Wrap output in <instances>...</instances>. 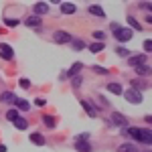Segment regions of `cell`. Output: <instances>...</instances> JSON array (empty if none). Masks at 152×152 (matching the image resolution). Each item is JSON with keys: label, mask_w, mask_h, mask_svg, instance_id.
Here are the masks:
<instances>
[{"label": "cell", "mask_w": 152, "mask_h": 152, "mask_svg": "<svg viewBox=\"0 0 152 152\" xmlns=\"http://www.w3.org/2000/svg\"><path fill=\"white\" fill-rule=\"evenodd\" d=\"M126 132H128L136 142H144V144H150L152 142V134H150L148 128H130V130H126Z\"/></svg>", "instance_id": "obj_1"}, {"label": "cell", "mask_w": 152, "mask_h": 152, "mask_svg": "<svg viewBox=\"0 0 152 152\" xmlns=\"http://www.w3.org/2000/svg\"><path fill=\"white\" fill-rule=\"evenodd\" d=\"M122 95H124V99H126V102H130V104H134V105L142 104V94H140V91L126 89V91H122Z\"/></svg>", "instance_id": "obj_2"}, {"label": "cell", "mask_w": 152, "mask_h": 152, "mask_svg": "<svg viewBox=\"0 0 152 152\" xmlns=\"http://www.w3.org/2000/svg\"><path fill=\"white\" fill-rule=\"evenodd\" d=\"M0 57L6 59V61H10V59L14 57V51H12L10 45H6V43H2V45H0Z\"/></svg>", "instance_id": "obj_3"}, {"label": "cell", "mask_w": 152, "mask_h": 152, "mask_svg": "<svg viewBox=\"0 0 152 152\" xmlns=\"http://www.w3.org/2000/svg\"><path fill=\"white\" fill-rule=\"evenodd\" d=\"M146 61H148V57L146 55H134V57H130V65L132 67H140V65H146Z\"/></svg>", "instance_id": "obj_4"}, {"label": "cell", "mask_w": 152, "mask_h": 152, "mask_svg": "<svg viewBox=\"0 0 152 152\" xmlns=\"http://www.w3.org/2000/svg\"><path fill=\"white\" fill-rule=\"evenodd\" d=\"M116 39L120 41V43H126V41L132 39V31H130V28H120V31L116 33Z\"/></svg>", "instance_id": "obj_5"}, {"label": "cell", "mask_w": 152, "mask_h": 152, "mask_svg": "<svg viewBox=\"0 0 152 152\" xmlns=\"http://www.w3.org/2000/svg\"><path fill=\"white\" fill-rule=\"evenodd\" d=\"M53 39H55L57 43H71V35L65 33V31H57V33L53 35Z\"/></svg>", "instance_id": "obj_6"}, {"label": "cell", "mask_w": 152, "mask_h": 152, "mask_svg": "<svg viewBox=\"0 0 152 152\" xmlns=\"http://www.w3.org/2000/svg\"><path fill=\"white\" fill-rule=\"evenodd\" d=\"M45 12H49V4H47V2H37V4H35V16L41 18Z\"/></svg>", "instance_id": "obj_7"}, {"label": "cell", "mask_w": 152, "mask_h": 152, "mask_svg": "<svg viewBox=\"0 0 152 152\" xmlns=\"http://www.w3.org/2000/svg\"><path fill=\"white\" fill-rule=\"evenodd\" d=\"M81 105H83V110L87 112V116H91V118L97 116V110H95V105H94V104H89L87 99H81Z\"/></svg>", "instance_id": "obj_8"}, {"label": "cell", "mask_w": 152, "mask_h": 152, "mask_svg": "<svg viewBox=\"0 0 152 152\" xmlns=\"http://www.w3.org/2000/svg\"><path fill=\"white\" fill-rule=\"evenodd\" d=\"M75 150L77 152H91V144L85 140H75Z\"/></svg>", "instance_id": "obj_9"}, {"label": "cell", "mask_w": 152, "mask_h": 152, "mask_svg": "<svg viewBox=\"0 0 152 152\" xmlns=\"http://www.w3.org/2000/svg\"><path fill=\"white\" fill-rule=\"evenodd\" d=\"M61 12L63 14H73V12H77V6L71 4V2H61Z\"/></svg>", "instance_id": "obj_10"}, {"label": "cell", "mask_w": 152, "mask_h": 152, "mask_svg": "<svg viewBox=\"0 0 152 152\" xmlns=\"http://www.w3.org/2000/svg\"><path fill=\"white\" fill-rule=\"evenodd\" d=\"M0 99H2L4 104H16V102H18V97H16V95L12 94V91H4Z\"/></svg>", "instance_id": "obj_11"}, {"label": "cell", "mask_w": 152, "mask_h": 152, "mask_svg": "<svg viewBox=\"0 0 152 152\" xmlns=\"http://www.w3.org/2000/svg\"><path fill=\"white\" fill-rule=\"evenodd\" d=\"M112 122L118 124V126H126V124H128V120L122 116V114H118V112H112Z\"/></svg>", "instance_id": "obj_12"}, {"label": "cell", "mask_w": 152, "mask_h": 152, "mask_svg": "<svg viewBox=\"0 0 152 152\" xmlns=\"http://www.w3.org/2000/svg\"><path fill=\"white\" fill-rule=\"evenodd\" d=\"M26 26H41L43 24V18H39V16H28L26 20H24Z\"/></svg>", "instance_id": "obj_13"}, {"label": "cell", "mask_w": 152, "mask_h": 152, "mask_svg": "<svg viewBox=\"0 0 152 152\" xmlns=\"http://www.w3.org/2000/svg\"><path fill=\"white\" fill-rule=\"evenodd\" d=\"M107 91H110V94H116V95H122L124 89H122L120 83H107Z\"/></svg>", "instance_id": "obj_14"}, {"label": "cell", "mask_w": 152, "mask_h": 152, "mask_svg": "<svg viewBox=\"0 0 152 152\" xmlns=\"http://www.w3.org/2000/svg\"><path fill=\"white\" fill-rule=\"evenodd\" d=\"M31 142L37 144V146H43V144H45V138H43L39 132H33V134H31Z\"/></svg>", "instance_id": "obj_15"}, {"label": "cell", "mask_w": 152, "mask_h": 152, "mask_svg": "<svg viewBox=\"0 0 152 152\" xmlns=\"http://www.w3.org/2000/svg\"><path fill=\"white\" fill-rule=\"evenodd\" d=\"M89 12H91L94 16H99V18H102V16H105V12L102 10V6H97V4H94V6H89Z\"/></svg>", "instance_id": "obj_16"}, {"label": "cell", "mask_w": 152, "mask_h": 152, "mask_svg": "<svg viewBox=\"0 0 152 152\" xmlns=\"http://www.w3.org/2000/svg\"><path fill=\"white\" fill-rule=\"evenodd\" d=\"M118 152H138V148H136L134 144H122V146L118 148Z\"/></svg>", "instance_id": "obj_17"}, {"label": "cell", "mask_w": 152, "mask_h": 152, "mask_svg": "<svg viewBox=\"0 0 152 152\" xmlns=\"http://www.w3.org/2000/svg\"><path fill=\"white\" fill-rule=\"evenodd\" d=\"M14 126H16L18 130H26L28 124H26V120H24V118H16V120H14Z\"/></svg>", "instance_id": "obj_18"}, {"label": "cell", "mask_w": 152, "mask_h": 152, "mask_svg": "<svg viewBox=\"0 0 152 152\" xmlns=\"http://www.w3.org/2000/svg\"><path fill=\"white\" fill-rule=\"evenodd\" d=\"M126 20H128V24H130V26H132V28H136V31H142L140 23H138V20H136V18H134V16H128V18H126Z\"/></svg>", "instance_id": "obj_19"}, {"label": "cell", "mask_w": 152, "mask_h": 152, "mask_svg": "<svg viewBox=\"0 0 152 152\" xmlns=\"http://www.w3.org/2000/svg\"><path fill=\"white\" fill-rule=\"evenodd\" d=\"M104 43H99V41H97V43H94V45H89V51H91V53H99V51H104Z\"/></svg>", "instance_id": "obj_20"}, {"label": "cell", "mask_w": 152, "mask_h": 152, "mask_svg": "<svg viewBox=\"0 0 152 152\" xmlns=\"http://www.w3.org/2000/svg\"><path fill=\"white\" fill-rule=\"evenodd\" d=\"M134 69H136L138 75H148V73H150V67H148V65H140V67H134Z\"/></svg>", "instance_id": "obj_21"}, {"label": "cell", "mask_w": 152, "mask_h": 152, "mask_svg": "<svg viewBox=\"0 0 152 152\" xmlns=\"http://www.w3.org/2000/svg\"><path fill=\"white\" fill-rule=\"evenodd\" d=\"M79 69H81V63H75V65H73V67L69 69V73H65V77H73V75H75V73H77Z\"/></svg>", "instance_id": "obj_22"}, {"label": "cell", "mask_w": 152, "mask_h": 152, "mask_svg": "<svg viewBox=\"0 0 152 152\" xmlns=\"http://www.w3.org/2000/svg\"><path fill=\"white\" fill-rule=\"evenodd\" d=\"M43 122L47 124L49 128H55V118L53 116H43Z\"/></svg>", "instance_id": "obj_23"}, {"label": "cell", "mask_w": 152, "mask_h": 152, "mask_svg": "<svg viewBox=\"0 0 152 152\" xmlns=\"http://www.w3.org/2000/svg\"><path fill=\"white\" fill-rule=\"evenodd\" d=\"M16 107H18V110H28L31 104H28L26 99H18V102H16Z\"/></svg>", "instance_id": "obj_24"}, {"label": "cell", "mask_w": 152, "mask_h": 152, "mask_svg": "<svg viewBox=\"0 0 152 152\" xmlns=\"http://www.w3.org/2000/svg\"><path fill=\"white\" fill-rule=\"evenodd\" d=\"M16 118H18V112H16V110H8V112H6V120H10V122H14Z\"/></svg>", "instance_id": "obj_25"}, {"label": "cell", "mask_w": 152, "mask_h": 152, "mask_svg": "<svg viewBox=\"0 0 152 152\" xmlns=\"http://www.w3.org/2000/svg\"><path fill=\"white\" fill-rule=\"evenodd\" d=\"M73 49H75V51H81V49H85V43L77 39V41H73Z\"/></svg>", "instance_id": "obj_26"}, {"label": "cell", "mask_w": 152, "mask_h": 152, "mask_svg": "<svg viewBox=\"0 0 152 152\" xmlns=\"http://www.w3.org/2000/svg\"><path fill=\"white\" fill-rule=\"evenodd\" d=\"M132 85H134V91H138V89H144V87H146V83L138 81V79H136V81H132Z\"/></svg>", "instance_id": "obj_27"}, {"label": "cell", "mask_w": 152, "mask_h": 152, "mask_svg": "<svg viewBox=\"0 0 152 152\" xmlns=\"http://www.w3.org/2000/svg\"><path fill=\"white\" fill-rule=\"evenodd\" d=\"M94 71L99 73V75H107V69H105V67H99V65H94Z\"/></svg>", "instance_id": "obj_28"}, {"label": "cell", "mask_w": 152, "mask_h": 152, "mask_svg": "<svg viewBox=\"0 0 152 152\" xmlns=\"http://www.w3.org/2000/svg\"><path fill=\"white\" fill-rule=\"evenodd\" d=\"M4 24H6V26H16L18 20H16V18H4Z\"/></svg>", "instance_id": "obj_29"}, {"label": "cell", "mask_w": 152, "mask_h": 152, "mask_svg": "<svg viewBox=\"0 0 152 152\" xmlns=\"http://www.w3.org/2000/svg\"><path fill=\"white\" fill-rule=\"evenodd\" d=\"M144 49H146V53H150V51H152V41H150V39L144 41Z\"/></svg>", "instance_id": "obj_30"}, {"label": "cell", "mask_w": 152, "mask_h": 152, "mask_svg": "<svg viewBox=\"0 0 152 152\" xmlns=\"http://www.w3.org/2000/svg\"><path fill=\"white\" fill-rule=\"evenodd\" d=\"M18 85H20V87H24V89H28V87H31V81H28V79H20V81H18Z\"/></svg>", "instance_id": "obj_31"}, {"label": "cell", "mask_w": 152, "mask_h": 152, "mask_svg": "<svg viewBox=\"0 0 152 152\" xmlns=\"http://www.w3.org/2000/svg\"><path fill=\"white\" fill-rule=\"evenodd\" d=\"M94 37L97 39V41H99V43H102V39L105 37V33H102V31H95V33H94Z\"/></svg>", "instance_id": "obj_32"}, {"label": "cell", "mask_w": 152, "mask_h": 152, "mask_svg": "<svg viewBox=\"0 0 152 152\" xmlns=\"http://www.w3.org/2000/svg\"><path fill=\"white\" fill-rule=\"evenodd\" d=\"M118 55H122V57H128L130 53H128V49H122V47H118Z\"/></svg>", "instance_id": "obj_33"}, {"label": "cell", "mask_w": 152, "mask_h": 152, "mask_svg": "<svg viewBox=\"0 0 152 152\" xmlns=\"http://www.w3.org/2000/svg\"><path fill=\"white\" fill-rule=\"evenodd\" d=\"M35 104L39 105V107H43V105L47 104V102H45V99H43V97H39V99H35Z\"/></svg>", "instance_id": "obj_34"}, {"label": "cell", "mask_w": 152, "mask_h": 152, "mask_svg": "<svg viewBox=\"0 0 152 152\" xmlns=\"http://www.w3.org/2000/svg\"><path fill=\"white\" fill-rule=\"evenodd\" d=\"M120 28H122V26H120V24H116V23L112 24V33H114V35H116V33H118V31H120Z\"/></svg>", "instance_id": "obj_35"}, {"label": "cell", "mask_w": 152, "mask_h": 152, "mask_svg": "<svg viewBox=\"0 0 152 152\" xmlns=\"http://www.w3.org/2000/svg\"><path fill=\"white\" fill-rule=\"evenodd\" d=\"M142 8H144V10H148V14H150V2H144V4H142Z\"/></svg>", "instance_id": "obj_36"}, {"label": "cell", "mask_w": 152, "mask_h": 152, "mask_svg": "<svg viewBox=\"0 0 152 152\" xmlns=\"http://www.w3.org/2000/svg\"><path fill=\"white\" fill-rule=\"evenodd\" d=\"M73 85H75V87H79V85H81V79H79V77H75V79H73Z\"/></svg>", "instance_id": "obj_37"}, {"label": "cell", "mask_w": 152, "mask_h": 152, "mask_svg": "<svg viewBox=\"0 0 152 152\" xmlns=\"http://www.w3.org/2000/svg\"><path fill=\"white\" fill-rule=\"evenodd\" d=\"M0 152H6V146H2V144H0Z\"/></svg>", "instance_id": "obj_38"}]
</instances>
